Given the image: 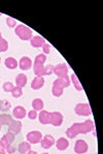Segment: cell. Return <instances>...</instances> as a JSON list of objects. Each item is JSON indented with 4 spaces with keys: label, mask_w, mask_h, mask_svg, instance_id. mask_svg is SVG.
Masks as SVG:
<instances>
[{
    "label": "cell",
    "mask_w": 103,
    "mask_h": 154,
    "mask_svg": "<svg viewBox=\"0 0 103 154\" xmlns=\"http://www.w3.org/2000/svg\"><path fill=\"white\" fill-rule=\"evenodd\" d=\"M2 88H3V91L4 92H11L15 88V86H13V83L10 82H5L3 84V86H2Z\"/></svg>",
    "instance_id": "4316f807"
},
{
    "label": "cell",
    "mask_w": 103,
    "mask_h": 154,
    "mask_svg": "<svg viewBox=\"0 0 103 154\" xmlns=\"http://www.w3.org/2000/svg\"><path fill=\"white\" fill-rule=\"evenodd\" d=\"M44 85V78L43 77H35L31 83V88L33 90H39Z\"/></svg>",
    "instance_id": "2e32d148"
},
{
    "label": "cell",
    "mask_w": 103,
    "mask_h": 154,
    "mask_svg": "<svg viewBox=\"0 0 103 154\" xmlns=\"http://www.w3.org/2000/svg\"><path fill=\"white\" fill-rule=\"evenodd\" d=\"M31 150V144H29L28 142H22V143L19 144L18 146V151L20 153H27L28 151Z\"/></svg>",
    "instance_id": "cb8c5ba5"
},
{
    "label": "cell",
    "mask_w": 103,
    "mask_h": 154,
    "mask_svg": "<svg viewBox=\"0 0 103 154\" xmlns=\"http://www.w3.org/2000/svg\"><path fill=\"white\" fill-rule=\"evenodd\" d=\"M32 65H33V62H32V60L29 58V57H26V56L22 57V58L20 59V61L18 62V66L22 70L30 69V68L32 67Z\"/></svg>",
    "instance_id": "30bf717a"
},
{
    "label": "cell",
    "mask_w": 103,
    "mask_h": 154,
    "mask_svg": "<svg viewBox=\"0 0 103 154\" xmlns=\"http://www.w3.org/2000/svg\"><path fill=\"white\" fill-rule=\"evenodd\" d=\"M70 79L68 77L66 78H58L56 79L53 83V88H51V93H53L54 96L56 97H60L63 94V91H64V88H67V87L70 85Z\"/></svg>",
    "instance_id": "6da1fadb"
},
{
    "label": "cell",
    "mask_w": 103,
    "mask_h": 154,
    "mask_svg": "<svg viewBox=\"0 0 103 154\" xmlns=\"http://www.w3.org/2000/svg\"><path fill=\"white\" fill-rule=\"evenodd\" d=\"M70 82H72V85L74 86V88H75L77 91H83L84 88L83 86H81V84L79 83L78 79H77L76 75L74 72H72L71 77H70Z\"/></svg>",
    "instance_id": "603a6c76"
},
{
    "label": "cell",
    "mask_w": 103,
    "mask_h": 154,
    "mask_svg": "<svg viewBox=\"0 0 103 154\" xmlns=\"http://www.w3.org/2000/svg\"><path fill=\"white\" fill-rule=\"evenodd\" d=\"M22 130V122L18 120H13L10 124L8 125V131L13 132L15 134H18Z\"/></svg>",
    "instance_id": "7c38bea8"
},
{
    "label": "cell",
    "mask_w": 103,
    "mask_h": 154,
    "mask_svg": "<svg viewBox=\"0 0 103 154\" xmlns=\"http://www.w3.org/2000/svg\"><path fill=\"white\" fill-rule=\"evenodd\" d=\"M13 117L8 114H0V126L2 125H8L13 121Z\"/></svg>",
    "instance_id": "ffe728a7"
},
{
    "label": "cell",
    "mask_w": 103,
    "mask_h": 154,
    "mask_svg": "<svg viewBox=\"0 0 103 154\" xmlns=\"http://www.w3.org/2000/svg\"><path fill=\"white\" fill-rule=\"evenodd\" d=\"M0 79H1V78H0ZM0 81H1V80H0Z\"/></svg>",
    "instance_id": "b9f144b4"
},
{
    "label": "cell",
    "mask_w": 103,
    "mask_h": 154,
    "mask_svg": "<svg viewBox=\"0 0 103 154\" xmlns=\"http://www.w3.org/2000/svg\"><path fill=\"white\" fill-rule=\"evenodd\" d=\"M41 154H49V153H41Z\"/></svg>",
    "instance_id": "74e56055"
},
{
    "label": "cell",
    "mask_w": 103,
    "mask_h": 154,
    "mask_svg": "<svg viewBox=\"0 0 103 154\" xmlns=\"http://www.w3.org/2000/svg\"><path fill=\"white\" fill-rule=\"evenodd\" d=\"M89 150V146L86 141L84 140H77L75 145H74V152L76 154H84L87 153Z\"/></svg>",
    "instance_id": "9c48e42d"
},
{
    "label": "cell",
    "mask_w": 103,
    "mask_h": 154,
    "mask_svg": "<svg viewBox=\"0 0 103 154\" xmlns=\"http://www.w3.org/2000/svg\"><path fill=\"white\" fill-rule=\"evenodd\" d=\"M4 64H5V66L8 69H16L18 67V61L15 58H13V57H8V58L5 59Z\"/></svg>",
    "instance_id": "7402d4cb"
},
{
    "label": "cell",
    "mask_w": 103,
    "mask_h": 154,
    "mask_svg": "<svg viewBox=\"0 0 103 154\" xmlns=\"http://www.w3.org/2000/svg\"><path fill=\"white\" fill-rule=\"evenodd\" d=\"M43 106H44V103H43V99L35 98V99L32 100V108H33V110L36 111V112H38V111H39V112H40V111H43Z\"/></svg>",
    "instance_id": "44dd1931"
},
{
    "label": "cell",
    "mask_w": 103,
    "mask_h": 154,
    "mask_svg": "<svg viewBox=\"0 0 103 154\" xmlns=\"http://www.w3.org/2000/svg\"><path fill=\"white\" fill-rule=\"evenodd\" d=\"M27 75H24V73H19V75L16 77V84H17V87H21L23 88L24 86H26L27 84Z\"/></svg>",
    "instance_id": "d6986e66"
},
{
    "label": "cell",
    "mask_w": 103,
    "mask_h": 154,
    "mask_svg": "<svg viewBox=\"0 0 103 154\" xmlns=\"http://www.w3.org/2000/svg\"><path fill=\"white\" fill-rule=\"evenodd\" d=\"M54 72V65L49 64L46 66H44V75H50Z\"/></svg>",
    "instance_id": "1f68e13d"
},
{
    "label": "cell",
    "mask_w": 103,
    "mask_h": 154,
    "mask_svg": "<svg viewBox=\"0 0 103 154\" xmlns=\"http://www.w3.org/2000/svg\"><path fill=\"white\" fill-rule=\"evenodd\" d=\"M30 42H31V46L33 48H40V47L43 48V46L46 44V41H44V38L43 36H40V35H35L34 37H32L30 39Z\"/></svg>",
    "instance_id": "9a60e30c"
},
{
    "label": "cell",
    "mask_w": 103,
    "mask_h": 154,
    "mask_svg": "<svg viewBox=\"0 0 103 154\" xmlns=\"http://www.w3.org/2000/svg\"><path fill=\"white\" fill-rule=\"evenodd\" d=\"M0 131H1V126H0Z\"/></svg>",
    "instance_id": "f35d334b"
},
{
    "label": "cell",
    "mask_w": 103,
    "mask_h": 154,
    "mask_svg": "<svg viewBox=\"0 0 103 154\" xmlns=\"http://www.w3.org/2000/svg\"><path fill=\"white\" fill-rule=\"evenodd\" d=\"M64 117L60 112H51L50 116V124H51L55 127H59L62 125Z\"/></svg>",
    "instance_id": "52a82bcc"
},
{
    "label": "cell",
    "mask_w": 103,
    "mask_h": 154,
    "mask_svg": "<svg viewBox=\"0 0 103 154\" xmlns=\"http://www.w3.org/2000/svg\"><path fill=\"white\" fill-rule=\"evenodd\" d=\"M74 112L78 116H90L92 114V110L89 103H77L74 108Z\"/></svg>",
    "instance_id": "5b68a950"
},
{
    "label": "cell",
    "mask_w": 103,
    "mask_h": 154,
    "mask_svg": "<svg viewBox=\"0 0 103 154\" xmlns=\"http://www.w3.org/2000/svg\"><path fill=\"white\" fill-rule=\"evenodd\" d=\"M54 144H55V139L51 134H46L40 141V145L43 149H50Z\"/></svg>",
    "instance_id": "8fae6325"
},
{
    "label": "cell",
    "mask_w": 103,
    "mask_h": 154,
    "mask_svg": "<svg viewBox=\"0 0 103 154\" xmlns=\"http://www.w3.org/2000/svg\"><path fill=\"white\" fill-rule=\"evenodd\" d=\"M50 116H51V112L43 110L39 112V115L37 116V118L39 120V123L46 125V124H50Z\"/></svg>",
    "instance_id": "5bb4252c"
},
{
    "label": "cell",
    "mask_w": 103,
    "mask_h": 154,
    "mask_svg": "<svg viewBox=\"0 0 103 154\" xmlns=\"http://www.w3.org/2000/svg\"><path fill=\"white\" fill-rule=\"evenodd\" d=\"M4 136H5L6 140L9 142V144H11V145H13V143L15 142V138H16L15 136H16V134H13V132H10V131H7L5 134H4Z\"/></svg>",
    "instance_id": "f546056e"
},
{
    "label": "cell",
    "mask_w": 103,
    "mask_h": 154,
    "mask_svg": "<svg viewBox=\"0 0 103 154\" xmlns=\"http://www.w3.org/2000/svg\"><path fill=\"white\" fill-rule=\"evenodd\" d=\"M95 154H97V153H95Z\"/></svg>",
    "instance_id": "7bdbcfd3"
},
{
    "label": "cell",
    "mask_w": 103,
    "mask_h": 154,
    "mask_svg": "<svg viewBox=\"0 0 103 154\" xmlns=\"http://www.w3.org/2000/svg\"><path fill=\"white\" fill-rule=\"evenodd\" d=\"M26 139L29 144H38L43 139V134L40 131H37V130H33V131L28 132Z\"/></svg>",
    "instance_id": "ba28073f"
},
{
    "label": "cell",
    "mask_w": 103,
    "mask_h": 154,
    "mask_svg": "<svg viewBox=\"0 0 103 154\" xmlns=\"http://www.w3.org/2000/svg\"><path fill=\"white\" fill-rule=\"evenodd\" d=\"M11 94H13V96L15 98H19L20 96H22V94H23V90L21 87H17L16 86L15 88H13V90L11 91Z\"/></svg>",
    "instance_id": "484cf974"
},
{
    "label": "cell",
    "mask_w": 103,
    "mask_h": 154,
    "mask_svg": "<svg viewBox=\"0 0 103 154\" xmlns=\"http://www.w3.org/2000/svg\"><path fill=\"white\" fill-rule=\"evenodd\" d=\"M53 73H55L58 78H66L68 77V66L65 63H60L57 64L56 66H54V72Z\"/></svg>",
    "instance_id": "8992f818"
},
{
    "label": "cell",
    "mask_w": 103,
    "mask_h": 154,
    "mask_svg": "<svg viewBox=\"0 0 103 154\" xmlns=\"http://www.w3.org/2000/svg\"><path fill=\"white\" fill-rule=\"evenodd\" d=\"M27 116H28V118H29L30 120H35L37 118V116H38V114H37L36 111L31 110L30 112L27 113Z\"/></svg>",
    "instance_id": "d6a6232c"
},
{
    "label": "cell",
    "mask_w": 103,
    "mask_h": 154,
    "mask_svg": "<svg viewBox=\"0 0 103 154\" xmlns=\"http://www.w3.org/2000/svg\"><path fill=\"white\" fill-rule=\"evenodd\" d=\"M0 38H2V35H1V32H0Z\"/></svg>",
    "instance_id": "8d00e7d4"
},
{
    "label": "cell",
    "mask_w": 103,
    "mask_h": 154,
    "mask_svg": "<svg viewBox=\"0 0 103 154\" xmlns=\"http://www.w3.org/2000/svg\"><path fill=\"white\" fill-rule=\"evenodd\" d=\"M6 24H7L8 27L13 28L16 25H17V21H16L13 18H11V17H7V18H6Z\"/></svg>",
    "instance_id": "4dcf8cb0"
},
{
    "label": "cell",
    "mask_w": 103,
    "mask_h": 154,
    "mask_svg": "<svg viewBox=\"0 0 103 154\" xmlns=\"http://www.w3.org/2000/svg\"><path fill=\"white\" fill-rule=\"evenodd\" d=\"M10 108H11V103L8 100H6V99L0 100V111L1 112H7Z\"/></svg>",
    "instance_id": "d4e9b609"
},
{
    "label": "cell",
    "mask_w": 103,
    "mask_h": 154,
    "mask_svg": "<svg viewBox=\"0 0 103 154\" xmlns=\"http://www.w3.org/2000/svg\"><path fill=\"white\" fill-rule=\"evenodd\" d=\"M13 117L17 118V119H24L26 117V115H27V112H26V109L24 106H18L13 110Z\"/></svg>",
    "instance_id": "4fadbf2b"
},
{
    "label": "cell",
    "mask_w": 103,
    "mask_h": 154,
    "mask_svg": "<svg viewBox=\"0 0 103 154\" xmlns=\"http://www.w3.org/2000/svg\"><path fill=\"white\" fill-rule=\"evenodd\" d=\"M0 62H1V58H0Z\"/></svg>",
    "instance_id": "60d3db41"
},
{
    "label": "cell",
    "mask_w": 103,
    "mask_h": 154,
    "mask_svg": "<svg viewBox=\"0 0 103 154\" xmlns=\"http://www.w3.org/2000/svg\"><path fill=\"white\" fill-rule=\"evenodd\" d=\"M46 60V55L44 54H39L35 57V60L33 62V72L36 77H43L44 75V65L43 63Z\"/></svg>",
    "instance_id": "3957f363"
},
{
    "label": "cell",
    "mask_w": 103,
    "mask_h": 154,
    "mask_svg": "<svg viewBox=\"0 0 103 154\" xmlns=\"http://www.w3.org/2000/svg\"><path fill=\"white\" fill-rule=\"evenodd\" d=\"M68 146H69V142H68V140L65 138H60L56 142V147H57V149L60 151L66 150V149L68 148Z\"/></svg>",
    "instance_id": "ac0fdd59"
},
{
    "label": "cell",
    "mask_w": 103,
    "mask_h": 154,
    "mask_svg": "<svg viewBox=\"0 0 103 154\" xmlns=\"http://www.w3.org/2000/svg\"><path fill=\"white\" fill-rule=\"evenodd\" d=\"M8 50V42L4 38H0V52H5Z\"/></svg>",
    "instance_id": "83f0119b"
},
{
    "label": "cell",
    "mask_w": 103,
    "mask_h": 154,
    "mask_svg": "<svg viewBox=\"0 0 103 154\" xmlns=\"http://www.w3.org/2000/svg\"><path fill=\"white\" fill-rule=\"evenodd\" d=\"M15 32L22 41H30L32 38V30L26 25H18L15 29Z\"/></svg>",
    "instance_id": "277c9868"
},
{
    "label": "cell",
    "mask_w": 103,
    "mask_h": 154,
    "mask_svg": "<svg viewBox=\"0 0 103 154\" xmlns=\"http://www.w3.org/2000/svg\"><path fill=\"white\" fill-rule=\"evenodd\" d=\"M0 142H1V144H2V146H3V148L5 149V151H6V153H8V154H13V153H15V151H16V148L13 146H11V144H9V142L6 140L5 138V136H3L1 138V140H0Z\"/></svg>",
    "instance_id": "e0dca14e"
},
{
    "label": "cell",
    "mask_w": 103,
    "mask_h": 154,
    "mask_svg": "<svg viewBox=\"0 0 103 154\" xmlns=\"http://www.w3.org/2000/svg\"><path fill=\"white\" fill-rule=\"evenodd\" d=\"M43 53L48 55V54L50 53V51H51V46L46 42V44H44L43 46Z\"/></svg>",
    "instance_id": "836d02e7"
},
{
    "label": "cell",
    "mask_w": 103,
    "mask_h": 154,
    "mask_svg": "<svg viewBox=\"0 0 103 154\" xmlns=\"http://www.w3.org/2000/svg\"><path fill=\"white\" fill-rule=\"evenodd\" d=\"M0 154H6V151H5V149L3 148V146H2L1 142H0Z\"/></svg>",
    "instance_id": "e575fe53"
},
{
    "label": "cell",
    "mask_w": 103,
    "mask_h": 154,
    "mask_svg": "<svg viewBox=\"0 0 103 154\" xmlns=\"http://www.w3.org/2000/svg\"><path fill=\"white\" fill-rule=\"evenodd\" d=\"M1 15H2V14H1V13H0V17H1Z\"/></svg>",
    "instance_id": "ab89813d"
},
{
    "label": "cell",
    "mask_w": 103,
    "mask_h": 154,
    "mask_svg": "<svg viewBox=\"0 0 103 154\" xmlns=\"http://www.w3.org/2000/svg\"><path fill=\"white\" fill-rule=\"evenodd\" d=\"M27 154H37V152H35V151H32V150H30V151H28Z\"/></svg>",
    "instance_id": "d590c367"
},
{
    "label": "cell",
    "mask_w": 103,
    "mask_h": 154,
    "mask_svg": "<svg viewBox=\"0 0 103 154\" xmlns=\"http://www.w3.org/2000/svg\"><path fill=\"white\" fill-rule=\"evenodd\" d=\"M71 127L74 129V131H75L77 134H88V132L93 131L95 128L94 122H93L92 120H86V121L81 122V123H73Z\"/></svg>",
    "instance_id": "7a4b0ae2"
},
{
    "label": "cell",
    "mask_w": 103,
    "mask_h": 154,
    "mask_svg": "<svg viewBox=\"0 0 103 154\" xmlns=\"http://www.w3.org/2000/svg\"><path fill=\"white\" fill-rule=\"evenodd\" d=\"M66 136H67V138H69V139H74L77 136V134L74 131V129L70 126L69 128H67L66 130Z\"/></svg>",
    "instance_id": "f1b7e54d"
}]
</instances>
